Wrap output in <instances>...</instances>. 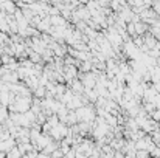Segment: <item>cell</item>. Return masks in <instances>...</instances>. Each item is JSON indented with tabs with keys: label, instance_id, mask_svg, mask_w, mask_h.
Returning a JSON list of instances; mask_svg holds the SVG:
<instances>
[{
	"label": "cell",
	"instance_id": "52a82bcc",
	"mask_svg": "<svg viewBox=\"0 0 160 158\" xmlns=\"http://www.w3.org/2000/svg\"><path fill=\"white\" fill-rule=\"evenodd\" d=\"M45 92H47V89H45L44 85H39V87L34 90V98H39V99H41V98H45V95H47Z\"/></svg>",
	"mask_w": 160,
	"mask_h": 158
},
{
	"label": "cell",
	"instance_id": "30bf717a",
	"mask_svg": "<svg viewBox=\"0 0 160 158\" xmlns=\"http://www.w3.org/2000/svg\"><path fill=\"white\" fill-rule=\"evenodd\" d=\"M53 158H61V152H59V151H54V152H53Z\"/></svg>",
	"mask_w": 160,
	"mask_h": 158
},
{
	"label": "cell",
	"instance_id": "8fae6325",
	"mask_svg": "<svg viewBox=\"0 0 160 158\" xmlns=\"http://www.w3.org/2000/svg\"><path fill=\"white\" fill-rule=\"evenodd\" d=\"M0 158H6V152H2L0 151Z\"/></svg>",
	"mask_w": 160,
	"mask_h": 158
},
{
	"label": "cell",
	"instance_id": "5b68a950",
	"mask_svg": "<svg viewBox=\"0 0 160 158\" xmlns=\"http://www.w3.org/2000/svg\"><path fill=\"white\" fill-rule=\"evenodd\" d=\"M50 20H52L53 26H65V19L62 16H53V17H50Z\"/></svg>",
	"mask_w": 160,
	"mask_h": 158
},
{
	"label": "cell",
	"instance_id": "6da1fadb",
	"mask_svg": "<svg viewBox=\"0 0 160 158\" xmlns=\"http://www.w3.org/2000/svg\"><path fill=\"white\" fill-rule=\"evenodd\" d=\"M31 104H33L31 96H16L11 101V104L8 105V108L14 113H25V112L31 110Z\"/></svg>",
	"mask_w": 160,
	"mask_h": 158
},
{
	"label": "cell",
	"instance_id": "7a4b0ae2",
	"mask_svg": "<svg viewBox=\"0 0 160 158\" xmlns=\"http://www.w3.org/2000/svg\"><path fill=\"white\" fill-rule=\"evenodd\" d=\"M0 9H2L6 16H9V14H14V12L17 11V5H16L14 0H3Z\"/></svg>",
	"mask_w": 160,
	"mask_h": 158
},
{
	"label": "cell",
	"instance_id": "ba28073f",
	"mask_svg": "<svg viewBox=\"0 0 160 158\" xmlns=\"http://www.w3.org/2000/svg\"><path fill=\"white\" fill-rule=\"evenodd\" d=\"M8 118H9V115H8L6 107H5V105H0V124H3Z\"/></svg>",
	"mask_w": 160,
	"mask_h": 158
},
{
	"label": "cell",
	"instance_id": "3957f363",
	"mask_svg": "<svg viewBox=\"0 0 160 158\" xmlns=\"http://www.w3.org/2000/svg\"><path fill=\"white\" fill-rule=\"evenodd\" d=\"M67 133V130L64 129V126H61V124H58L56 127H53V130H52V136L53 138H61L62 135H65Z\"/></svg>",
	"mask_w": 160,
	"mask_h": 158
},
{
	"label": "cell",
	"instance_id": "8992f818",
	"mask_svg": "<svg viewBox=\"0 0 160 158\" xmlns=\"http://www.w3.org/2000/svg\"><path fill=\"white\" fill-rule=\"evenodd\" d=\"M22 157H23V154L20 152L19 147H12L11 151L6 152V158H22Z\"/></svg>",
	"mask_w": 160,
	"mask_h": 158
},
{
	"label": "cell",
	"instance_id": "9c48e42d",
	"mask_svg": "<svg viewBox=\"0 0 160 158\" xmlns=\"http://www.w3.org/2000/svg\"><path fill=\"white\" fill-rule=\"evenodd\" d=\"M142 16H143V20H146V22L156 20V12H152V11H145V12H142Z\"/></svg>",
	"mask_w": 160,
	"mask_h": 158
},
{
	"label": "cell",
	"instance_id": "277c9868",
	"mask_svg": "<svg viewBox=\"0 0 160 158\" xmlns=\"http://www.w3.org/2000/svg\"><path fill=\"white\" fill-rule=\"evenodd\" d=\"M11 42V36H8V33L0 31V48H5L6 45H9Z\"/></svg>",
	"mask_w": 160,
	"mask_h": 158
},
{
	"label": "cell",
	"instance_id": "7c38bea8",
	"mask_svg": "<svg viewBox=\"0 0 160 158\" xmlns=\"http://www.w3.org/2000/svg\"><path fill=\"white\" fill-rule=\"evenodd\" d=\"M143 2H145L146 5H151V3H152V0H143Z\"/></svg>",
	"mask_w": 160,
	"mask_h": 158
}]
</instances>
